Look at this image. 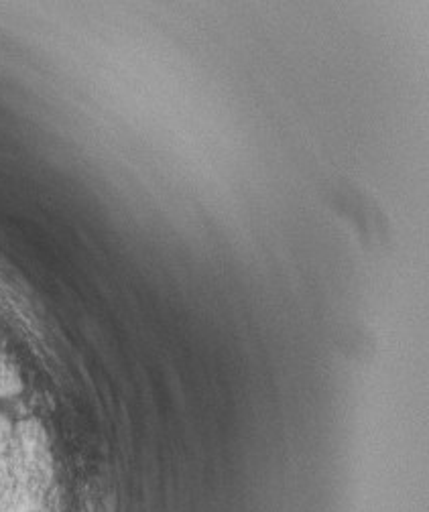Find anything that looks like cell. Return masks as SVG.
<instances>
[{"mask_svg": "<svg viewBox=\"0 0 429 512\" xmlns=\"http://www.w3.org/2000/svg\"><path fill=\"white\" fill-rule=\"evenodd\" d=\"M82 512H116V500L110 488L92 482L82 496Z\"/></svg>", "mask_w": 429, "mask_h": 512, "instance_id": "1", "label": "cell"}]
</instances>
